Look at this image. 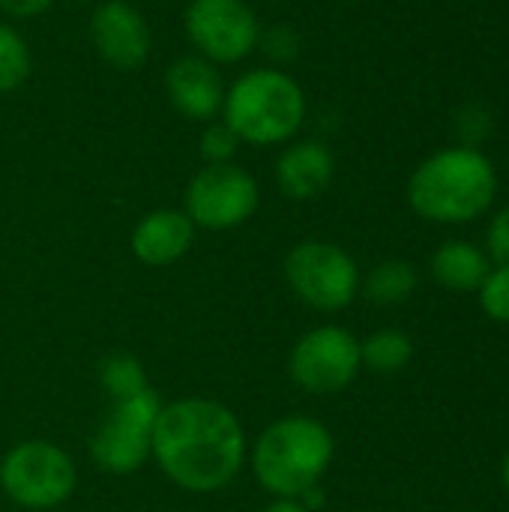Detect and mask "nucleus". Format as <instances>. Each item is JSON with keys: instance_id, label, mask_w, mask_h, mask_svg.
I'll list each match as a JSON object with an SVG mask.
<instances>
[{"instance_id": "nucleus-9", "label": "nucleus", "mask_w": 509, "mask_h": 512, "mask_svg": "<svg viewBox=\"0 0 509 512\" xmlns=\"http://www.w3.org/2000/svg\"><path fill=\"white\" fill-rule=\"evenodd\" d=\"M162 405L159 396L144 387L132 396L117 399L111 417L96 432L90 453L99 462V468L111 474H132L144 465L150 444H153V426Z\"/></svg>"}, {"instance_id": "nucleus-15", "label": "nucleus", "mask_w": 509, "mask_h": 512, "mask_svg": "<svg viewBox=\"0 0 509 512\" xmlns=\"http://www.w3.org/2000/svg\"><path fill=\"white\" fill-rule=\"evenodd\" d=\"M432 279L456 294H471L483 285L486 273L492 270V258L486 249L468 240H447L432 255Z\"/></svg>"}, {"instance_id": "nucleus-11", "label": "nucleus", "mask_w": 509, "mask_h": 512, "mask_svg": "<svg viewBox=\"0 0 509 512\" xmlns=\"http://www.w3.org/2000/svg\"><path fill=\"white\" fill-rule=\"evenodd\" d=\"M90 42L108 66L132 72L150 57L153 33L132 3L102 0L90 15Z\"/></svg>"}, {"instance_id": "nucleus-26", "label": "nucleus", "mask_w": 509, "mask_h": 512, "mask_svg": "<svg viewBox=\"0 0 509 512\" xmlns=\"http://www.w3.org/2000/svg\"><path fill=\"white\" fill-rule=\"evenodd\" d=\"M501 480H504V489L509 492V450L507 456H504V465H501Z\"/></svg>"}, {"instance_id": "nucleus-2", "label": "nucleus", "mask_w": 509, "mask_h": 512, "mask_svg": "<svg viewBox=\"0 0 509 512\" xmlns=\"http://www.w3.org/2000/svg\"><path fill=\"white\" fill-rule=\"evenodd\" d=\"M498 171L480 147L453 144L426 156L408 180L411 210L438 225H465L492 210Z\"/></svg>"}, {"instance_id": "nucleus-23", "label": "nucleus", "mask_w": 509, "mask_h": 512, "mask_svg": "<svg viewBox=\"0 0 509 512\" xmlns=\"http://www.w3.org/2000/svg\"><path fill=\"white\" fill-rule=\"evenodd\" d=\"M486 252L492 258V264L509 267V204L495 213V219L489 222L486 231Z\"/></svg>"}, {"instance_id": "nucleus-7", "label": "nucleus", "mask_w": 509, "mask_h": 512, "mask_svg": "<svg viewBox=\"0 0 509 512\" xmlns=\"http://www.w3.org/2000/svg\"><path fill=\"white\" fill-rule=\"evenodd\" d=\"M3 492L27 510H51L63 504L75 489L72 459L45 441L18 444L0 468Z\"/></svg>"}, {"instance_id": "nucleus-6", "label": "nucleus", "mask_w": 509, "mask_h": 512, "mask_svg": "<svg viewBox=\"0 0 509 512\" xmlns=\"http://www.w3.org/2000/svg\"><path fill=\"white\" fill-rule=\"evenodd\" d=\"M183 27L198 57L225 66L240 63L261 42V24L246 0H189Z\"/></svg>"}, {"instance_id": "nucleus-5", "label": "nucleus", "mask_w": 509, "mask_h": 512, "mask_svg": "<svg viewBox=\"0 0 509 512\" xmlns=\"http://www.w3.org/2000/svg\"><path fill=\"white\" fill-rule=\"evenodd\" d=\"M285 279L291 291L318 312H339L354 303L360 291L357 261L336 243L306 240L285 258Z\"/></svg>"}, {"instance_id": "nucleus-22", "label": "nucleus", "mask_w": 509, "mask_h": 512, "mask_svg": "<svg viewBox=\"0 0 509 512\" xmlns=\"http://www.w3.org/2000/svg\"><path fill=\"white\" fill-rule=\"evenodd\" d=\"M456 129H459L462 144L477 147V144L492 132V114H489L483 105H465V108L456 114Z\"/></svg>"}, {"instance_id": "nucleus-14", "label": "nucleus", "mask_w": 509, "mask_h": 512, "mask_svg": "<svg viewBox=\"0 0 509 512\" xmlns=\"http://www.w3.org/2000/svg\"><path fill=\"white\" fill-rule=\"evenodd\" d=\"M195 225L180 210H153L132 231V252L141 264L165 267L192 249Z\"/></svg>"}, {"instance_id": "nucleus-24", "label": "nucleus", "mask_w": 509, "mask_h": 512, "mask_svg": "<svg viewBox=\"0 0 509 512\" xmlns=\"http://www.w3.org/2000/svg\"><path fill=\"white\" fill-rule=\"evenodd\" d=\"M54 0H0V9L9 18H36L51 9Z\"/></svg>"}, {"instance_id": "nucleus-19", "label": "nucleus", "mask_w": 509, "mask_h": 512, "mask_svg": "<svg viewBox=\"0 0 509 512\" xmlns=\"http://www.w3.org/2000/svg\"><path fill=\"white\" fill-rule=\"evenodd\" d=\"M477 300H480V309L489 321L509 324V267L492 264L483 285L477 288Z\"/></svg>"}, {"instance_id": "nucleus-3", "label": "nucleus", "mask_w": 509, "mask_h": 512, "mask_svg": "<svg viewBox=\"0 0 509 512\" xmlns=\"http://www.w3.org/2000/svg\"><path fill=\"white\" fill-rule=\"evenodd\" d=\"M222 120L243 144H285L306 120V93L282 69H249L225 90Z\"/></svg>"}, {"instance_id": "nucleus-1", "label": "nucleus", "mask_w": 509, "mask_h": 512, "mask_svg": "<svg viewBox=\"0 0 509 512\" xmlns=\"http://www.w3.org/2000/svg\"><path fill=\"white\" fill-rule=\"evenodd\" d=\"M159 468L186 492H219L243 465L237 417L210 399H183L159 411L150 444Z\"/></svg>"}, {"instance_id": "nucleus-27", "label": "nucleus", "mask_w": 509, "mask_h": 512, "mask_svg": "<svg viewBox=\"0 0 509 512\" xmlns=\"http://www.w3.org/2000/svg\"><path fill=\"white\" fill-rule=\"evenodd\" d=\"M81 3H87V0H81Z\"/></svg>"}, {"instance_id": "nucleus-4", "label": "nucleus", "mask_w": 509, "mask_h": 512, "mask_svg": "<svg viewBox=\"0 0 509 512\" xmlns=\"http://www.w3.org/2000/svg\"><path fill=\"white\" fill-rule=\"evenodd\" d=\"M333 462V435L312 417H285L261 432L252 468L276 498H300L318 486Z\"/></svg>"}, {"instance_id": "nucleus-13", "label": "nucleus", "mask_w": 509, "mask_h": 512, "mask_svg": "<svg viewBox=\"0 0 509 512\" xmlns=\"http://www.w3.org/2000/svg\"><path fill=\"white\" fill-rule=\"evenodd\" d=\"M336 174V159L333 150L324 141H294L282 150L276 159V183L282 195L294 201H309L318 198Z\"/></svg>"}, {"instance_id": "nucleus-20", "label": "nucleus", "mask_w": 509, "mask_h": 512, "mask_svg": "<svg viewBox=\"0 0 509 512\" xmlns=\"http://www.w3.org/2000/svg\"><path fill=\"white\" fill-rule=\"evenodd\" d=\"M240 144L243 141L237 138V132L225 120H210L207 129L201 132L198 150L207 159V165H225V162L234 159V153H237Z\"/></svg>"}, {"instance_id": "nucleus-25", "label": "nucleus", "mask_w": 509, "mask_h": 512, "mask_svg": "<svg viewBox=\"0 0 509 512\" xmlns=\"http://www.w3.org/2000/svg\"><path fill=\"white\" fill-rule=\"evenodd\" d=\"M264 512H309L297 498H279L276 504H270Z\"/></svg>"}, {"instance_id": "nucleus-21", "label": "nucleus", "mask_w": 509, "mask_h": 512, "mask_svg": "<svg viewBox=\"0 0 509 512\" xmlns=\"http://www.w3.org/2000/svg\"><path fill=\"white\" fill-rule=\"evenodd\" d=\"M102 378L108 384V390L114 393V399H123V396H132L138 390H144V375L138 369V363H132L129 357H117L111 363H105L102 369Z\"/></svg>"}, {"instance_id": "nucleus-12", "label": "nucleus", "mask_w": 509, "mask_h": 512, "mask_svg": "<svg viewBox=\"0 0 509 512\" xmlns=\"http://www.w3.org/2000/svg\"><path fill=\"white\" fill-rule=\"evenodd\" d=\"M225 90L228 87L219 75V66L198 54H186L165 69L168 102L189 120L210 123L222 111Z\"/></svg>"}, {"instance_id": "nucleus-17", "label": "nucleus", "mask_w": 509, "mask_h": 512, "mask_svg": "<svg viewBox=\"0 0 509 512\" xmlns=\"http://www.w3.org/2000/svg\"><path fill=\"white\" fill-rule=\"evenodd\" d=\"M363 366L378 375H396L402 372L414 357V342L402 330H378L366 342H360Z\"/></svg>"}, {"instance_id": "nucleus-8", "label": "nucleus", "mask_w": 509, "mask_h": 512, "mask_svg": "<svg viewBox=\"0 0 509 512\" xmlns=\"http://www.w3.org/2000/svg\"><path fill=\"white\" fill-rule=\"evenodd\" d=\"M258 210V183L240 165H204L186 186V216L207 231H228Z\"/></svg>"}, {"instance_id": "nucleus-18", "label": "nucleus", "mask_w": 509, "mask_h": 512, "mask_svg": "<svg viewBox=\"0 0 509 512\" xmlns=\"http://www.w3.org/2000/svg\"><path fill=\"white\" fill-rule=\"evenodd\" d=\"M30 48L24 42V36L0 21V93H12L18 90L27 78H30Z\"/></svg>"}, {"instance_id": "nucleus-16", "label": "nucleus", "mask_w": 509, "mask_h": 512, "mask_svg": "<svg viewBox=\"0 0 509 512\" xmlns=\"http://www.w3.org/2000/svg\"><path fill=\"white\" fill-rule=\"evenodd\" d=\"M366 297L378 306H399L417 291V270L414 264L402 258L381 261L369 276H366Z\"/></svg>"}, {"instance_id": "nucleus-10", "label": "nucleus", "mask_w": 509, "mask_h": 512, "mask_svg": "<svg viewBox=\"0 0 509 512\" xmlns=\"http://www.w3.org/2000/svg\"><path fill=\"white\" fill-rule=\"evenodd\" d=\"M360 366V342L348 330L318 327L294 345L288 372L297 387L318 396H330L345 390L357 378Z\"/></svg>"}]
</instances>
